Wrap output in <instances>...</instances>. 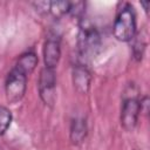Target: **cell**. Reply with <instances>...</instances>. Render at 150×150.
Listing matches in <instances>:
<instances>
[{
	"instance_id": "obj_1",
	"label": "cell",
	"mask_w": 150,
	"mask_h": 150,
	"mask_svg": "<svg viewBox=\"0 0 150 150\" xmlns=\"http://www.w3.org/2000/svg\"><path fill=\"white\" fill-rule=\"evenodd\" d=\"M112 33L115 39L121 42H130L137 34L136 12L131 4L123 2L120 5L115 16Z\"/></svg>"
},
{
	"instance_id": "obj_2",
	"label": "cell",
	"mask_w": 150,
	"mask_h": 150,
	"mask_svg": "<svg viewBox=\"0 0 150 150\" xmlns=\"http://www.w3.org/2000/svg\"><path fill=\"white\" fill-rule=\"evenodd\" d=\"M102 40L98 29L84 19H81L80 30L77 35V49L79 55L83 61L94 59L101 49Z\"/></svg>"
},
{
	"instance_id": "obj_3",
	"label": "cell",
	"mask_w": 150,
	"mask_h": 150,
	"mask_svg": "<svg viewBox=\"0 0 150 150\" xmlns=\"http://www.w3.org/2000/svg\"><path fill=\"white\" fill-rule=\"evenodd\" d=\"M27 81L28 75L18 67L14 66L9 70L5 80V94L9 103H18L23 98L27 90Z\"/></svg>"
},
{
	"instance_id": "obj_4",
	"label": "cell",
	"mask_w": 150,
	"mask_h": 150,
	"mask_svg": "<svg viewBox=\"0 0 150 150\" xmlns=\"http://www.w3.org/2000/svg\"><path fill=\"white\" fill-rule=\"evenodd\" d=\"M38 90L41 101L49 108L56 102V70L43 67L40 71Z\"/></svg>"
},
{
	"instance_id": "obj_5",
	"label": "cell",
	"mask_w": 150,
	"mask_h": 150,
	"mask_svg": "<svg viewBox=\"0 0 150 150\" xmlns=\"http://www.w3.org/2000/svg\"><path fill=\"white\" fill-rule=\"evenodd\" d=\"M141 112H142L141 102L137 96L124 97L121 105V115H120L122 128L127 131H132L137 125Z\"/></svg>"
},
{
	"instance_id": "obj_6",
	"label": "cell",
	"mask_w": 150,
	"mask_h": 150,
	"mask_svg": "<svg viewBox=\"0 0 150 150\" xmlns=\"http://www.w3.org/2000/svg\"><path fill=\"white\" fill-rule=\"evenodd\" d=\"M42 55H43L45 67L50 69H56L61 59V40L59 35L52 33L47 36L43 43Z\"/></svg>"
},
{
	"instance_id": "obj_7",
	"label": "cell",
	"mask_w": 150,
	"mask_h": 150,
	"mask_svg": "<svg viewBox=\"0 0 150 150\" xmlns=\"http://www.w3.org/2000/svg\"><path fill=\"white\" fill-rule=\"evenodd\" d=\"M71 79L74 88L80 94H87L90 89L91 83V74L84 63H77L73 66Z\"/></svg>"
},
{
	"instance_id": "obj_8",
	"label": "cell",
	"mask_w": 150,
	"mask_h": 150,
	"mask_svg": "<svg viewBox=\"0 0 150 150\" xmlns=\"http://www.w3.org/2000/svg\"><path fill=\"white\" fill-rule=\"evenodd\" d=\"M88 135V124L86 118L77 116L74 117L70 122V128H69V138L70 142L74 145H80L84 142Z\"/></svg>"
},
{
	"instance_id": "obj_9",
	"label": "cell",
	"mask_w": 150,
	"mask_h": 150,
	"mask_svg": "<svg viewBox=\"0 0 150 150\" xmlns=\"http://www.w3.org/2000/svg\"><path fill=\"white\" fill-rule=\"evenodd\" d=\"M38 63H39L38 55L33 50H28V52H25L23 54H21L19 56V59L16 60L15 67L21 69L22 71H25L29 76L34 71V69L36 68Z\"/></svg>"
},
{
	"instance_id": "obj_10",
	"label": "cell",
	"mask_w": 150,
	"mask_h": 150,
	"mask_svg": "<svg viewBox=\"0 0 150 150\" xmlns=\"http://www.w3.org/2000/svg\"><path fill=\"white\" fill-rule=\"evenodd\" d=\"M69 1H49V13L55 18H61L69 14Z\"/></svg>"
},
{
	"instance_id": "obj_11",
	"label": "cell",
	"mask_w": 150,
	"mask_h": 150,
	"mask_svg": "<svg viewBox=\"0 0 150 150\" xmlns=\"http://www.w3.org/2000/svg\"><path fill=\"white\" fill-rule=\"evenodd\" d=\"M12 121H13L12 111L7 107L0 104V136H2L9 129Z\"/></svg>"
},
{
	"instance_id": "obj_12",
	"label": "cell",
	"mask_w": 150,
	"mask_h": 150,
	"mask_svg": "<svg viewBox=\"0 0 150 150\" xmlns=\"http://www.w3.org/2000/svg\"><path fill=\"white\" fill-rule=\"evenodd\" d=\"M131 41H132V56L137 61H141L145 50V42H143L139 34H136Z\"/></svg>"
},
{
	"instance_id": "obj_13",
	"label": "cell",
	"mask_w": 150,
	"mask_h": 150,
	"mask_svg": "<svg viewBox=\"0 0 150 150\" xmlns=\"http://www.w3.org/2000/svg\"><path fill=\"white\" fill-rule=\"evenodd\" d=\"M149 5H150V1H142L141 2V6H143V8L146 13H148V9H149Z\"/></svg>"
}]
</instances>
